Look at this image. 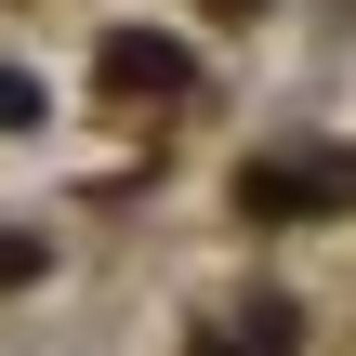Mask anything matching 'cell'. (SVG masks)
Segmentation results:
<instances>
[{
    "label": "cell",
    "mask_w": 356,
    "mask_h": 356,
    "mask_svg": "<svg viewBox=\"0 0 356 356\" xmlns=\"http://www.w3.org/2000/svg\"><path fill=\"white\" fill-rule=\"evenodd\" d=\"M106 79H119V92H172L185 53H172V40H106Z\"/></svg>",
    "instance_id": "cell-1"
},
{
    "label": "cell",
    "mask_w": 356,
    "mask_h": 356,
    "mask_svg": "<svg viewBox=\"0 0 356 356\" xmlns=\"http://www.w3.org/2000/svg\"><path fill=\"white\" fill-rule=\"evenodd\" d=\"M198 356H291V317H251L238 343H198Z\"/></svg>",
    "instance_id": "cell-2"
}]
</instances>
